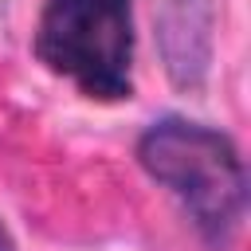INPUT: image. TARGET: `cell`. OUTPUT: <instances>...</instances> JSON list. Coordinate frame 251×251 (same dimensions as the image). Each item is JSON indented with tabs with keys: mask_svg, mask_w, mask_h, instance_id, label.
<instances>
[{
	"mask_svg": "<svg viewBox=\"0 0 251 251\" xmlns=\"http://www.w3.org/2000/svg\"><path fill=\"white\" fill-rule=\"evenodd\" d=\"M137 161L184 204L188 220L212 247L231 239L243 216L247 176L235 145L220 129L188 118H161L137 137Z\"/></svg>",
	"mask_w": 251,
	"mask_h": 251,
	"instance_id": "obj_1",
	"label": "cell"
},
{
	"mask_svg": "<svg viewBox=\"0 0 251 251\" xmlns=\"http://www.w3.org/2000/svg\"><path fill=\"white\" fill-rule=\"evenodd\" d=\"M35 55L86 98H129L133 16L129 0H47L35 27Z\"/></svg>",
	"mask_w": 251,
	"mask_h": 251,
	"instance_id": "obj_2",
	"label": "cell"
},
{
	"mask_svg": "<svg viewBox=\"0 0 251 251\" xmlns=\"http://www.w3.org/2000/svg\"><path fill=\"white\" fill-rule=\"evenodd\" d=\"M153 24L169 75L180 86H196L212 51V0H153Z\"/></svg>",
	"mask_w": 251,
	"mask_h": 251,
	"instance_id": "obj_3",
	"label": "cell"
},
{
	"mask_svg": "<svg viewBox=\"0 0 251 251\" xmlns=\"http://www.w3.org/2000/svg\"><path fill=\"white\" fill-rule=\"evenodd\" d=\"M0 251H12V235H8L4 224H0Z\"/></svg>",
	"mask_w": 251,
	"mask_h": 251,
	"instance_id": "obj_4",
	"label": "cell"
}]
</instances>
